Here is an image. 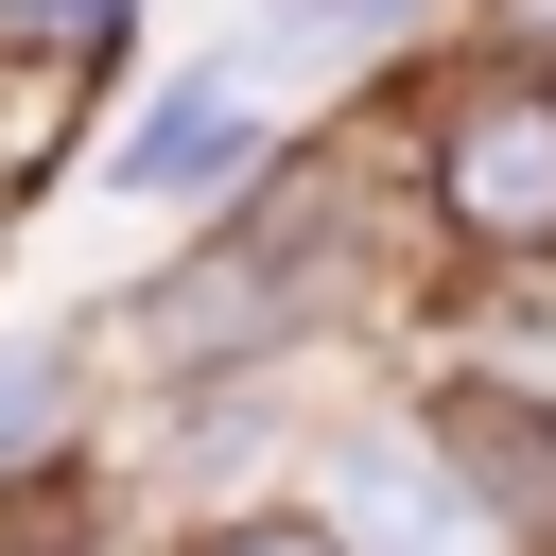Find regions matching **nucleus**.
<instances>
[{
    "mask_svg": "<svg viewBox=\"0 0 556 556\" xmlns=\"http://www.w3.org/2000/svg\"><path fill=\"white\" fill-rule=\"evenodd\" d=\"M434 261L400 226V174H382V122L365 104H313L226 208L174 226V261H139L104 313V382H208V365H382L417 330Z\"/></svg>",
    "mask_w": 556,
    "mask_h": 556,
    "instance_id": "nucleus-1",
    "label": "nucleus"
},
{
    "mask_svg": "<svg viewBox=\"0 0 556 556\" xmlns=\"http://www.w3.org/2000/svg\"><path fill=\"white\" fill-rule=\"evenodd\" d=\"M400 400L434 417L452 486H469L521 556H556V382H539V365H486V348H417Z\"/></svg>",
    "mask_w": 556,
    "mask_h": 556,
    "instance_id": "nucleus-5",
    "label": "nucleus"
},
{
    "mask_svg": "<svg viewBox=\"0 0 556 556\" xmlns=\"http://www.w3.org/2000/svg\"><path fill=\"white\" fill-rule=\"evenodd\" d=\"M486 35H521V52H556V0H469Z\"/></svg>",
    "mask_w": 556,
    "mask_h": 556,
    "instance_id": "nucleus-11",
    "label": "nucleus"
},
{
    "mask_svg": "<svg viewBox=\"0 0 556 556\" xmlns=\"http://www.w3.org/2000/svg\"><path fill=\"white\" fill-rule=\"evenodd\" d=\"M104 313H17L0 330V469H52V452H104Z\"/></svg>",
    "mask_w": 556,
    "mask_h": 556,
    "instance_id": "nucleus-6",
    "label": "nucleus"
},
{
    "mask_svg": "<svg viewBox=\"0 0 556 556\" xmlns=\"http://www.w3.org/2000/svg\"><path fill=\"white\" fill-rule=\"evenodd\" d=\"M122 521V469L104 452H52V469H0V556H87Z\"/></svg>",
    "mask_w": 556,
    "mask_h": 556,
    "instance_id": "nucleus-7",
    "label": "nucleus"
},
{
    "mask_svg": "<svg viewBox=\"0 0 556 556\" xmlns=\"http://www.w3.org/2000/svg\"><path fill=\"white\" fill-rule=\"evenodd\" d=\"M156 0H0V35H52V52H139Z\"/></svg>",
    "mask_w": 556,
    "mask_h": 556,
    "instance_id": "nucleus-9",
    "label": "nucleus"
},
{
    "mask_svg": "<svg viewBox=\"0 0 556 556\" xmlns=\"http://www.w3.org/2000/svg\"><path fill=\"white\" fill-rule=\"evenodd\" d=\"M295 504L330 521V556H521V539L452 486V452H434V417H417L400 382H348V400L313 417Z\"/></svg>",
    "mask_w": 556,
    "mask_h": 556,
    "instance_id": "nucleus-3",
    "label": "nucleus"
},
{
    "mask_svg": "<svg viewBox=\"0 0 556 556\" xmlns=\"http://www.w3.org/2000/svg\"><path fill=\"white\" fill-rule=\"evenodd\" d=\"M87 556H174V521H156V504H122V521H104Z\"/></svg>",
    "mask_w": 556,
    "mask_h": 556,
    "instance_id": "nucleus-10",
    "label": "nucleus"
},
{
    "mask_svg": "<svg viewBox=\"0 0 556 556\" xmlns=\"http://www.w3.org/2000/svg\"><path fill=\"white\" fill-rule=\"evenodd\" d=\"M174 556H330V521H313L295 486H261V504H208V521H174Z\"/></svg>",
    "mask_w": 556,
    "mask_h": 556,
    "instance_id": "nucleus-8",
    "label": "nucleus"
},
{
    "mask_svg": "<svg viewBox=\"0 0 556 556\" xmlns=\"http://www.w3.org/2000/svg\"><path fill=\"white\" fill-rule=\"evenodd\" d=\"M348 104L382 122V174L434 278H556V52L452 17Z\"/></svg>",
    "mask_w": 556,
    "mask_h": 556,
    "instance_id": "nucleus-2",
    "label": "nucleus"
},
{
    "mask_svg": "<svg viewBox=\"0 0 556 556\" xmlns=\"http://www.w3.org/2000/svg\"><path fill=\"white\" fill-rule=\"evenodd\" d=\"M278 139H295V122H278V104L226 70V35H208V52H156V70L104 104L87 191H104V208H139V226H191V208H226V191H243Z\"/></svg>",
    "mask_w": 556,
    "mask_h": 556,
    "instance_id": "nucleus-4",
    "label": "nucleus"
}]
</instances>
